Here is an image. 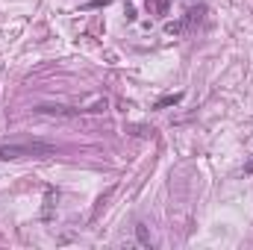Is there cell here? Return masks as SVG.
I'll list each match as a JSON object with an SVG mask.
<instances>
[{"label": "cell", "instance_id": "obj_1", "mask_svg": "<svg viewBox=\"0 0 253 250\" xmlns=\"http://www.w3.org/2000/svg\"><path fill=\"white\" fill-rule=\"evenodd\" d=\"M56 153V144L50 141H12V144H0V159L3 162H15V159H47Z\"/></svg>", "mask_w": 253, "mask_h": 250}, {"label": "cell", "instance_id": "obj_2", "mask_svg": "<svg viewBox=\"0 0 253 250\" xmlns=\"http://www.w3.org/2000/svg\"><path fill=\"white\" fill-rule=\"evenodd\" d=\"M36 112H44V115H62V118H74L77 109H68V106H39Z\"/></svg>", "mask_w": 253, "mask_h": 250}, {"label": "cell", "instance_id": "obj_3", "mask_svg": "<svg viewBox=\"0 0 253 250\" xmlns=\"http://www.w3.org/2000/svg\"><path fill=\"white\" fill-rule=\"evenodd\" d=\"M183 100V91H177V94H165V97H159L156 103H153V109H165V106H174V103H180Z\"/></svg>", "mask_w": 253, "mask_h": 250}, {"label": "cell", "instance_id": "obj_4", "mask_svg": "<svg viewBox=\"0 0 253 250\" xmlns=\"http://www.w3.org/2000/svg\"><path fill=\"white\" fill-rule=\"evenodd\" d=\"M206 15V9H191V12H186V18H183V24L186 27H191V24H200V18Z\"/></svg>", "mask_w": 253, "mask_h": 250}, {"label": "cell", "instance_id": "obj_5", "mask_svg": "<svg viewBox=\"0 0 253 250\" xmlns=\"http://www.w3.org/2000/svg\"><path fill=\"white\" fill-rule=\"evenodd\" d=\"M135 233H138V242H141V245H147V242H150V239H147V230H144L141 224L135 227Z\"/></svg>", "mask_w": 253, "mask_h": 250}, {"label": "cell", "instance_id": "obj_6", "mask_svg": "<svg viewBox=\"0 0 253 250\" xmlns=\"http://www.w3.org/2000/svg\"><path fill=\"white\" fill-rule=\"evenodd\" d=\"M147 6H150V9H156V12H165V6H168V3H165V0H153V3H147Z\"/></svg>", "mask_w": 253, "mask_h": 250}, {"label": "cell", "instance_id": "obj_7", "mask_svg": "<svg viewBox=\"0 0 253 250\" xmlns=\"http://www.w3.org/2000/svg\"><path fill=\"white\" fill-rule=\"evenodd\" d=\"M245 174H253V159L248 162V165H245Z\"/></svg>", "mask_w": 253, "mask_h": 250}]
</instances>
